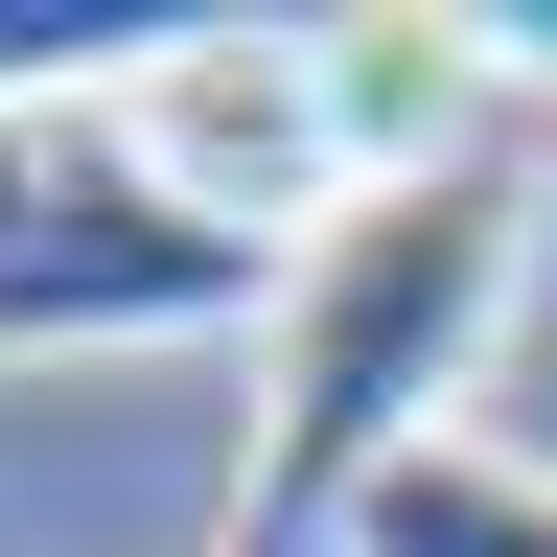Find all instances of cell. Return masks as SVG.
<instances>
[{
    "instance_id": "obj_6",
    "label": "cell",
    "mask_w": 557,
    "mask_h": 557,
    "mask_svg": "<svg viewBox=\"0 0 557 557\" xmlns=\"http://www.w3.org/2000/svg\"><path fill=\"white\" fill-rule=\"evenodd\" d=\"M209 557H256V534H209Z\"/></svg>"
},
{
    "instance_id": "obj_2",
    "label": "cell",
    "mask_w": 557,
    "mask_h": 557,
    "mask_svg": "<svg viewBox=\"0 0 557 557\" xmlns=\"http://www.w3.org/2000/svg\"><path fill=\"white\" fill-rule=\"evenodd\" d=\"M209 325H278V256L209 233L116 139V94L0 116V372H47V348H209Z\"/></svg>"
},
{
    "instance_id": "obj_3",
    "label": "cell",
    "mask_w": 557,
    "mask_h": 557,
    "mask_svg": "<svg viewBox=\"0 0 557 557\" xmlns=\"http://www.w3.org/2000/svg\"><path fill=\"white\" fill-rule=\"evenodd\" d=\"M116 139L209 209V233H256L278 278H302V233L372 186V163H348V94H325V24H233V0H209V24L116 94Z\"/></svg>"
},
{
    "instance_id": "obj_1",
    "label": "cell",
    "mask_w": 557,
    "mask_h": 557,
    "mask_svg": "<svg viewBox=\"0 0 557 557\" xmlns=\"http://www.w3.org/2000/svg\"><path fill=\"white\" fill-rule=\"evenodd\" d=\"M511 302H534V163H511V139H487V163H418V186H348L302 233V278H278V325H256L233 534L256 557H348V511H372L395 465L465 442Z\"/></svg>"
},
{
    "instance_id": "obj_5",
    "label": "cell",
    "mask_w": 557,
    "mask_h": 557,
    "mask_svg": "<svg viewBox=\"0 0 557 557\" xmlns=\"http://www.w3.org/2000/svg\"><path fill=\"white\" fill-rule=\"evenodd\" d=\"M209 24V0H0V116H47V94H139Z\"/></svg>"
},
{
    "instance_id": "obj_4",
    "label": "cell",
    "mask_w": 557,
    "mask_h": 557,
    "mask_svg": "<svg viewBox=\"0 0 557 557\" xmlns=\"http://www.w3.org/2000/svg\"><path fill=\"white\" fill-rule=\"evenodd\" d=\"M348 557H557V465L442 442V465H395L372 511H348Z\"/></svg>"
}]
</instances>
